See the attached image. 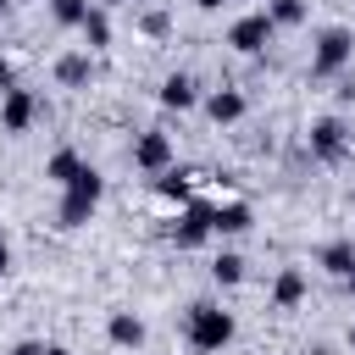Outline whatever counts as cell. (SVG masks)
I'll return each instance as SVG.
<instances>
[{"mask_svg":"<svg viewBox=\"0 0 355 355\" xmlns=\"http://www.w3.org/2000/svg\"><path fill=\"white\" fill-rule=\"evenodd\" d=\"M211 277H216L222 288H239V283H244V255H239V250H222V255L211 261Z\"/></svg>","mask_w":355,"mask_h":355,"instance_id":"ac0fdd59","label":"cell"},{"mask_svg":"<svg viewBox=\"0 0 355 355\" xmlns=\"http://www.w3.org/2000/svg\"><path fill=\"white\" fill-rule=\"evenodd\" d=\"M44 355H72V349L67 344H44Z\"/></svg>","mask_w":355,"mask_h":355,"instance_id":"484cf974","label":"cell"},{"mask_svg":"<svg viewBox=\"0 0 355 355\" xmlns=\"http://www.w3.org/2000/svg\"><path fill=\"white\" fill-rule=\"evenodd\" d=\"M300 300H305V272H300V266H283V272L272 277V305H277V311H294Z\"/></svg>","mask_w":355,"mask_h":355,"instance_id":"5bb4252c","label":"cell"},{"mask_svg":"<svg viewBox=\"0 0 355 355\" xmlns=\"http://www.w3.org/2000/svg\"><path fill=\"white\" fill-rule=\"evenodd\" d=\"M11 355H44V344H39V338H17V344H11Z\"/></svg>","mask_w":355,"mask_h":355,"instance_id":"603a6c76","label":"cell"},{"mask_svg":"<svg viewBox=\"0 0 355 355\" xmlns=\"http://www.w3.org/2000/svg\"><path fill=\"white\" fill-rule=\"evenodd\" d=\"M200 105H205V116H211L216 128H233V122H239V116L250 111V100H244L239 89H211V94H205Z\"/></svg>","mask_w":355,"mask_h":355,"instance_id":"30bf717a","label":"cell"},{"mask_svg":"<svg viewBox=\"0 0 355 355\" xmlns=\"http://www.w3.org/2000/svg\"><path fill=\"white\" fill-rule=\"evenodd\" d=\"M355 55V33L349 28H322L316 33V50H311V78H338Z\"/></svg>","mask_w":355,"mask_h":355,"instance_id":"3957f363","label":"cell"},{"mask_svg":"<svg viewBox=\"0 0 355 355\" xmlns=\"http://www.w3.org/2000/svg\"><path fill=\"white\" fill-rule=\"evenodd\" d=\"M255 216H250V205L244 200H222V205H211V239H233V233H244Z\"/></svg>","mask_w":355,"mask_h":355,"instance_id":"7c38bea8","label":"cell"},{"mask_svg":"<svg viewBox=\"0 0 355 355\" xmlns=\"http://www.w3.org/2000/svg\"><path fill=\"white\" fill-rule=\"evenodd\" d=\"M166 111H194L205 94H200V83H194V72H166L161 78V94H155Z\"/></svg>","mask_w":355,"mask_h":355,"instance_id":"9c48e42d","label":"cell"},{"mask_svg":"<svg viewBox=\"0 0 355 355\" xmlns=\"http://www.w3.org/2000/svg\"><path fill=\"white\" fill-rule=\"evenodd\" d=\"M139 28H144L150 39H166V33H172V17H166V11H144V17H139Z\"/></svg>","mask_w":355,"mask_h":355,"instance_id":"7402d4cb","label":"cell"},{"mask_svg":"<svg viewBox=\"0 0 355 355\" xmlns=\"http://www.w3.org/2000/svg\"><path fill=\"white\" fill-rule=\"evenodd\" d=\"M344 288H349V294H355V272H349V277H344Z\"/></svg>","mask_w":355,"mask_h":355,"instance_id":"f1b7e54d","label":"cell"},{"mask_svg":"<svg viewBox=\"0 0 355 355\" xmlns=\"http://www.w3.org/2000/svg\"><path fill=\"white\" fill-rule=\"evenodd\" d=\"M6 272H11V244L0 239V277H6Z\"/></svg>","mask_w":355,"mask_h":355,"instance_id":"d4e9b609","label":"cell"},{"mask_svg":"<svg viewBox=\"0 0 355 355\" xmlns=\"http://www.w3.org/2000/svg\"><path fill=\"white\" fill-rule=\"evenodd\" d=\"M344 150H349L344 116H316V122H311V155H316V161H344Z\"/></svg>","mask_w":355,"mask_h":355,"instance_id":"8992f818","label":"cell"},{"mask_svg":"<svg viewBox=\"0 0 355 355\" xmlns=\"http://www.w3.org/2000/svg\"><path fill=\"white\" fill-rule=\"evenodd\" d=\"M266 17H272V28H294V22H305V0H272Z\"/></svg>","mask_w":355,"mask_h":355,"instance_id":"d6986e66","label":"cell"},{"mask_svg":"<svg viewBox=\"0 0 355 355\" xmlns=\"http://www.w3.org/2000/svg\"><path fill=\"white\" fill-rule=\"evenodd\" d=\"M78 33L89 39V50H105V44H111V17L89 0V17H83V28H78Z\"/></svg>","mask_w":355,"mask_h":355,"instance_id":"e0dca14e","label":"cell"},{"mask_svg":"<svg viewBox=\"0 0 355 355\" xmlns=\"http://www.w3.org/2000/svg\"><path fill=\"white\" fill-rule=\"evenodd\" d=\"M349 349H355V322H349Z\"/></svg>","mask_w":355,"mask_h":355,"instance_id":"f546056e","label":"cell"},{"mask_svg":"<svg viewBox=\"0 0 355 355\" xmlns=\"http://www.w3.org/2000/svg\"><path fill=\"white\" fill-rule=\"evenodd\" d=\"M133 166H139V172H150V178L172 172V139H166L161 128H144V133L133 139Z\"/></svg>","mask_w":355,"mask_h":355,"instance_id":"5b68a950","label":"cell"},{"mask_svg":"<svg viewBox=\"0 0 355 355\" xmlns=\"http://www.w3.org/2000/svg\"><path fill=\"white\" fill-rule=\"evenodd\" d=\"M211 239V205H183L178 222H172V244L178 250H200Z\"/></svg>","mask_w":355,"mask_h":355,"instance_id":"52a82bcc","label":"cell"},{"mask_svg":"<svg viewBox=\"0 0 355 355\" xmlns=\"http://www.w3.org/2000/svg\"><path fill=\"white\" fill-rule=\"evenodd\" d=\"M194 6H200V11H216V6H222V0H194Z\"/></svg>","mask_w":355,"mask_h":355,"instance_id":"4316f807","label":"cell"},{"mask_svg":"<svg viewBox=\"0 0 355 355\" xmlns=\"http://www.w3.org/2000/svg\"><path fill=\"white\" fill-rule=\"evenodd\" d=\"M55 83H61V89H89V83H94V61H89V50H67V55H55Z\"/></svg>","mask_w":355,"mask_h":355,"instance_id":"8fae6325","label":"cell"},{"mask_svg":"<svg viewBox=\"0 0 355 355\" xmlns=\"http://www.w3.org/2000/svg\"><path fill=\"white\" fill-rule=\"evenodd\" d=\"M94 6H100V11H111V6H122V0H94Z\"/></svg>","mask_w":355,"mask_h":355,"instance_id":"83f0119b","label":"cell"},{"mask_svg":"<svg viewBox=\"0 0 355 355\" xmlns=\"http://www.w3.org/2000/svg\"><path fill=\"white\" fill-rule=\"evenodd\" d=\"M83 166H89V161H83V155H78V150H55V155H50V161H44V178H50V183H55V189H67V183H72V178H78V172H83Z\"/></svg>","mask_w":355,"mask_h":355,"instance_id":"2e32d148","label":"cell"},{"mask_svg":"<svg viewBox=\"0 0 355 355\" xmlns=\"http://www.w3.org/2000/svg\"><path fill=\"white\" fill-rule=\"evenodd\" d=\"M155 189H161V200L189 205V183H183V172H161V178H155Z\"/></svg>","mask_w":355,"mask_h":355,"instance_id":"44dd1931","label":"cell"},{"mask_svg":"<svg viewBox=\"0 0 355 355\" xmlns=\"http://www.w3.org/2000/svg\"><path fill=\"white\" fill-rule=\"evenodd\" d=\"M100 200H105V178L94 172V166H83L67 189H61V205H55V222L72 233V227H83L94 211H100Z\"/></svg>","mask_w":355,"mask_h":355,"instance_id":"7a4b0ae2","label":"cell"},{"mask_svg":"<svg viewBox=\"0 0 355 355\" xmlns=\"http://www.w3.org/2000/svg\"><path fill=\"white\" fill-rule=\"evenodd\" d=\"M0 11H6V0H0Z\"/></svg>","mask_w":355,"mask_h":355,"instance_id":"4dcf8cb0","label":"cell"},{"mask_svg":"<svg viewBox=\"0 0 355 355\" xmlns=\"http://www.w3.org/2000/svg\"><path fill=\"white\" fill-rule=\"evenodd\" d=\"M6 89H17V78H11V61L0 55V94H6Z\"/></svg>","mask_w":355,"mask_h":355,"instance_id":"cb8c5ba5","label":"cell"},{"mask_svg":"<svg viewBox=\"0 0 355 355\" xmlns=\"http://www.w3.org/2000/svg\"><path fill=\"white\" fill-rule=\"evenodd\" d=\"M105 338H111L116 349H144V316L111 311V316H105Z\"/></svg>","mask_w":355,"mask_h":355,"instance_id":"4fadbf2b","label":"cell"},{"mask_svg":"<svg viewBox=\"0 0 355 355\" xmlns=\"http://www.w3.org/2000/svg\"><path fill=\"white\" fill-rule=\"evenodd\" d=\"M316 266H322V272H333V277H349V272H355V244H349V239L322 244V250H316Z\"/></svg>","mask_w":355,"mask_h":355,"instance_id":"9a60e30c","label":"cell"},{"mask_svg":"<svg viewBox=\"0 0 355 355\" xmlns=\"http://www.w3.org/2000/svg\"><path fill=\"white\" fill-rule=\"evenodd\" d=\"M233 333H239L233 311H222V305H211V300L189 305V316H183V338H189L194 349H205V355L227 349V344H233Z\"/></svg>","mask_w":355,"mask_h":355,"instance_id":"6da1fadb","label":"cell"},{"mask_svg":"<svg viewBox=\"0 0 355 355\" xmlns=\"http://www.w3.org/2000/svg\"><path fill=\"white\" fill-rule=\"evenodd\" d=\"M33 116H39V100H33L28 89H6V94H0V128H6V133H28Z\"/></svg>","mask_w":355,"mask_h":355,"instance_id":"ba28073f","label":"cell"},{"mask_svg":"<svg viewBox=\"0 0 355 355\" xmlns=\"http://www.w3.org/2000/svg\"><path fill=\"white\" fill-rule=\"evenodd\" d=\"M50 17H55L61 28H83V17H89V0H50Z\"/></svg>","mask_w":355,"mask_h":355,"instance_id":"ffe728a7","label":"cell"},{"mask_svg":"<svg viewBox=\"0 0 355 355\" xmlns=\"http://www.w3.org/2000/svg\"><path fill=\"white\" fill-rule=\"evenodd\" d=\"M272 33H277V28H272V17H266V11H244V17L227 28V44H233L239 55H261V50L272 44Z\"/></svg>","mask_w":355,"mask_h":355,"instance_id":"277c9868","label":"cell"}]
</instances>
